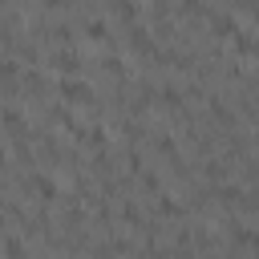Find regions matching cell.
Instances as JSON below:
<instances>
[{"label": "cell", "mask_w": 259, "mask_h": 259, "mask_svg": "<svg viewBox=\"0 0 259 259\" xmlns=\"http://www.w3.org/2000/svg\"><path fill=\"white\" fill-rule=\"evenodd\" d=\"M57 93H61L65 101H77V105H89V101H93V89H89L85 81H73V77H69V81H61V85H57Z\"/></svg>", "instance_id": "obj_1"}, {"label": "cell", "mask_w": 259, "mask_h": 259, "mask_svg": "<svg viewBox=\"0 0 259 259\" xmlns=\"http://www.w3.org/2000/svg\"><path fill=\"white\" fill-rule=\"evenodd\" d=\"M49 69H57V73H77V69H81V61H77V53H73V49H61V53H53V57H49Z\"/></svg>", "instance_id": "obj_2"}, {"label": "cell", "mask_w": 259, "mask_h": 259, "mask_svg": "<svg viewBox=\"0 0 259 259\" xmlns=\"http://www.w3.org/2000/svg\"><path fill=\"white\" fill-rule=\"evenodd\" d=\"M85 36L89 40H105V20H89L85 24Z\"/></svg>", "instance_id": "obj_3"}]
</instances>
